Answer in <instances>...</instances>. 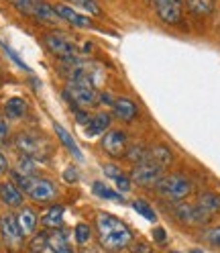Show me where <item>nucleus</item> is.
Instances as JSON below:
<instances>
[{
  "label": "nucleus",
  "instance_id": "obj_39",
  "mask_svg": "<svg viewBox=\"0 0 220 253\" xmlns=\"http://www.w3.org/2000/svg\"><path fill=\"white\" fill-rule=\"evenodd\" d=\"M151 2H153V6H159L163 2H169V0H151Z\"/></svg>",
  "mask_w": 220,
  "mask_h": 253
},
{
  "label": "nucleus",
  "instance_id": "obj_21",
  "mask_svg": "<svg viewBox=\"0 0 220 253\" xmlns=\"http://www.w3.org/2000/svg\"><path fill=\"white\" fill-rule=\"evenodd\" d=\"M196 204L202 211H206L210 216L220 212V196L216 192H210V190H206V192H200Z\"/></svg>",
  "mask_w": 220,
  "mask_h": 253
},
{
  "label": "nucleus",
  "instance_id": "obj_18",
  "mask_svg": "<svg viewBox=\"0 0 220 253\" xmlns=\"http://www.w3.org/2000/svg\"><path fill=\"white\" fill-rule=\"evenodd\" d=\"M110 123H112V117L108 113H98L90 119V123L86 125V135L88 137H98V135H104L108 129H110Z\"/></svg>",
  "mask_w": 220,
  "mask_h": 253
},
{
  "label": "nucleus",
  "instance_id": "obj_12",
  "mask_svg": "<svg viewBox=\"0 0 220 253\" xmlns=\"http://www.w3.org/2000/svg\"><path fill=\"white\" fill-rule=\"evenodd\" d=\"M0 202L6 204L8 209H21L23 202H25L23 190L14 184L12 180L2 182V184H0Z\"/></svg>",
  "mask_w": 220,
  "mask_h": 253
},
{
  "label": "nucleus",
  "instance_id": "obj_16",
  "mask_svg": "<svg viewBox=\"0 0 220 253\" xmlns=\"http://www.w3.org/2000/svg\"><path fill=\"white\" fill-rule=\"evenodd\" d=\"M102 169H104V173H106V178H110V180L114 182V186L118 188V192H122V194L131 192L133 180H131V176H127V173H124L118 166H114V164H104Z\"/></svg>",
  "mask_w": 220,
  "mask_h": 253
},
{
  "label": "nucleus",
  "instance_id": "obj_38",
  "mask_svg": "<svg viewBox=\"0 0 220 253\" xmlns=\"http://www.w3.org/2000/svg\"><path fill=\"white\" fill-rule=\"evenodd\" d=\"M6 169H8V162H6V157L0 153V173H4Z\"/></svg>",
  "mask_w": 220,
  "mask_h": 253
},
{
  "label": "nucleus",
  "instance_id": "obj_33",
  "mask_svg": "<svg viewBox=\"0 0 220 253\" xmlns=\"http://www.w3.org/2000/svg\"><path fill=\"white\" fill-rule=\"evenodd\" d=\"M0 47H2V51H4V53H6V55H8V57H10L12 61H14V63H17V66H19L21 70H25V72H29V74H31L29 66H27V63H25V61H23V59L19 57V53H17V51H12V49H10V47H8V45H6L4 41H0Z\"/></svg>",
  "mask_w": 220,
  "mask_h": 253
},
{
  "label": "nucleus",
  "instance_id": "obj_30",
  "mask_svg": "<svg viewBox=\"0 0 220 253\" xmlns=\"http://www.w3.org/2000/svg\"><path fill=\"white\" fill-rule=\"evenodd\" d=\"M73 235H75V243L77 245H86L90 241V237H92V229H90V225L80 223V225H75Z\"/></svg>",
  "mask_w": 220,
  "mask_h": 253
},
{
  "label": "nucleus",
  "instance_id": "obj_4",
  "mask_svg": "<svg viewBox=\"0 0 220 253\" xmlns=\"http://www.w3.org/2000/svg\"><path fill=\"white\" fill-rule=\"evenodd\" d=\"M157 194L163 196L169 202H182L183 198H187L192 194L194 184L187 180L183 173H167L161 178V182L155 186Z\"/></svg>",
  "mask_w": 220,
  "mask_h": 253
},
{
  "label": "nucleus",
  "instance_id": "obj_24",
  "mask_svg": "<svg viewBox=\"0 0 220 253\" xmlns=\"http://www.w3.org/2000/svg\"><path fill=\"white\" fill-rule=\"evenodd\" d=\"M4 115H6V119H10V121L23 119V117L27 115V102H25V98H21V96L8 98L6 104H4Z\"/></svg>",
  "mask_w": 220,
  "mask_h": 253
},
{
  "label": "nucleus",
  "instance_id": "obj_3",
  "mask_svg": "<svg viewBox=\"0 0 220 253\" xmlns=\"http://www.w3.org/2000/svg\"><path fill=\"white\" fill-rule=\"evenodd\" d=\"M10 176H12V182L35 202H51L57 198V188L51 180L39 178V176H23L19 171H12Z\"/></svg>",
  "mask_w": 220,
  "mask_h": 253
},
{
  "label": "nucleus",
  "instance_id": "obj_13",
  "mask_svg": "<svg viewBox=\"0 0 220 253\" xmlns=\"http://www.w3.org/2000/svg\"><path fill=\"white\" fill-rule=\"evenodd\" d=\"M55 12H57V17L61 21H66L68 25L77 27V29H88V27L94 25L90 17H84V14H80L75 8H72L68 4H55Z\"/></svg>",
  "mask_w": 220,
  "mask_h": 253
},
{
  "label": "nucleus",
  "instance_id": "obj_41",
  "mask_svg": "<svg viewBox=\"0 0 220 253\" xmlns=\"http://www.w3.org/2000/svg\"><path fill=\"white\" fill-rule=\"evenodd\" d=\"M72 2H75V0H72Z\"/></svg>",
  "mask_w": 220,
  "mask_h": 253
},
{
  "label": "nucleus",
  "instance_id": "obj_27",
  "mask_svg": "<svg viewBox=\"0 0 220 253\" xmlns=\"http://www.w3.org/2000/svg\"><path fill=\"white\" fill-rule=\"evenodd\" d=\"M47 241H49V231H41L37 233L29 243L31 253H45L47 251Z\"/></svg>",
  "mask_w": 220,
  "mask_h": 253
},
{
  "label": "nucleus",
  "instance_id": "obj_22",
  "mask_svg": "<svg viewBox=\"0 0 220 253\" xmlns=\"http://www.w3.org/2000/svg\"><path fill=\"white\" fill-rule=\"evenodd\" d=\"M47 253H73L68 237L64 233H49V241H47Z\"/></svg>",
  "mask_w": 220,
  "mask_h": 253
},
{
  "label": "nucleus",
  "instance_id": "obj_36",
  "mask_svg": "<svg viewBox=\"0 0 220 253\" xmlns=\"http://www.w3.org/2000/svg\"><path fill=\"white\" fill-rule=\"evenodd\" d=\"M153 237H155V241L159 243V245H163V243L167 241V233H165L163 227H155V229H153Z\"/></svg>",
  "mask_w": 220,
  "mask_h": 253
},
{
  "label": "nucleus",
  "instance_id": "obj_31",
  "mask_svg": "<svg viewBox=\"0 0 220 253\" xmlns=\"http://www.w3.org/2000/svg\"><path fill=\"white\" fill-rule=\"evenodd\" d=\"M127 160H131L133 164L145 162V160H147V149H145L143 145H133V147H129V151H127Z\"/></svg>",
  "mask_w": 220,
  "mask_h": 253
},
{
  "label": "nucleus",
  "instance_id": "obj_9",
  "mask_svg": "<svg viewBox=\"0 0 220 253\" xmlns=\"http://www.w3.org/2000/svg\"><path fill=\"white\" fill-rule=\"evenodd\" d=\"M171 214H174L180 223L192 225V227H202L212 218L206 211H202L198 204H190V202H176L174 209H171Z\"/></svg>",
  "mask_w": 220,
  "mask_h": 253
},
{
  "label": "nucleus",
  "instance_id": "obj_26",
  "mask_svg": "<svg viewBox=\"0 0 220 253\" xmlns=\"http://www.w3.org/2000/svg\"><path fill=\"white\" fill-rule=\"evenodd\" d=\"M185 2V8L198 14V17H206L214 10V0H183Z\"/></svg>",
  "mask_w": 220,
  "mask_h": 253
},
{
  "label": "nucleus",
  "instance_id": "obj_28",
  "mask_svg": "<svg viewBox=\"0 0 220 253\" xmlns=\"http://www.w3.org/2000/svg\"><path fill=\"white\" fill-rule=\"evenodd\" d=\"M133 209L141 214V216H143V218H147V220H151V223H155V220H157V212L151 209V204L149 202H145V200H133Z\"/></svg>",
  "mask_w": 220,
  "mask_h": 253
},
{
  "label": "nucleus",
  "instance_id": "obj_15",
  "mask_svg": "<svg viewBox=\"0 0 220 253\" xmlns=\"http://www.w3.org/2000/svg\"><path fill=\"white\" fill-rule=\"evenodd\" d=\"M112 113H114V117H118L120 121L131 123V121H135V119L139 117V106H137L135 100L120 96V98H114V102H112Z\"/></svg>",
  "mask_w": 220,
  "mask_h": 253
},
{
  "label": "nucleus",
  "instance_id": "obj_34",
  "mask_svg": "<svg viewBox=\"0 0 220 253\" xmlns=\"http://www.w3.org/2000/svg\"><path fill=\"white\" fill-rule=\"evenodd\" d=\"M64 180H66V182H70V184H75L77 180H80V176H77V171H75V168H73V166H70V168L64 171Z\"/></svg>",
  "mask_w": 220,
  "mask_h": 253
},
{
  "label": "nucleus",
  "instance_id": "obj_1",
  "mask_svg": "<svg viewBox=\"0 0 220 253\" xmlns=\"http://www.w3.org/2000/svg\"><path fill=\"white\" fill-rule=\"evenodd\" d=\"M96 231H98V241L100 245L110 251L116 253L127 249L133 241V233L131 229L122 223V220L110 212H98L96 216Z\"/></svg>",
  "mask_w": 220,
  "mask_h": 253
},
{
  "label": "nucleus",
  "instance_id": "obj_19",
  "mask_svg": "<svg viewBox=\"0 0 220 253\" xmlns=\"http://www.w3.org/2000/svg\"><path fill=\"white\" fill-rule=\"evenodd\" d=\"M17 220H19V227L23 231L25 237L33 235L37 231V225H39V216L35 214L33 209H21V212L17 214Z\"/></svg>",
  "mask_w": 220,
  "mask_h": 253
},
{
  "label": "nucleus",
  "instance_id": "obj_35",
  "mask_svg": "<svg viewBox=\"0 0 220 253\" xmlns=\"http://www.w3.org/2000/svg\"><path fill=\"white\" fill-rule=\"evenodd\" d=\"M90 119H92V117L86 113V108H77V110H75V123H80V125L86 126V125L90 123Z\"/></svg>",
  "mask_w": 220,
  "mask_h": 253
},
{
  "label": "nucleus",
  "instance_id": "obj_37",
  "mask_svg": "<svg viewBox=\"0 0 220 253\" xmlns=\"http://www.w3.org/2000/svg\"><path fill=\"white\" fill-rule=\"evenodd\" d=\"M8 139V123L0 117V145H4Z\"/></svg>",
  "mask_w": 220,
  "mask_h": 253
},
{
  "label": "nucleus",
  "instance_id": "obj_29",
  "mask_svg": "<svg viewBox=\"0 0 220 253\" xmlns=\"http://www.w3.org/2000/svg\"><path fill=\"white\" fill-rule=\"evenodd\" d=\"M14 171L23 173V176H37L35 160H31V157H27V155H21L19 162H17V169H14Z\"/></svg>",
  "mask_w": 220,
  "mask_h": 253
},
{
  "label": "nucleus",
  "instance_id": "obj_6",
  "mask_svg": "<svg viewBox=\"0 0 220 253\" xmlns=\"http://www.w3.org/2000/svg\"><path fill=\"white\" fill-rule=\"evenodd\" d=\"M14 145L21 151V155H27L31 160H47L51 155V145L35 133H21L14 139Z\"/></svg>",
  "mask_w": 220,
  "mask_h": 253
},
{
  "label": "nucleus",
  "instance_id": "obj_25",
  "mask_svg": "<svg viewBox=\"0 0 220 253\" xmlns=\"http://www.w3.org/2000/svg\"><path fill=\"white\" fill-rule=\"evenodd\" d=\"M92 192L96 194L98 198L102 200H110V202H118V204H124V194L122 192H116L110 186L102 184V182H94L92 184Z\"/></svg>",
  "mask_w": 220,
  "mask_h": 253
},
{
  "label": "nucleus",
  "instance_id": "obj_32",
  "mask_svg": "<svg viewBox=\"0 0 220 253\" xmlns=\"http://www.w3.org/2000/svg\"><path fill=\"white\" fill-rule=\"evenodd\" d=\"M202 239L212 247H220V227H212L202 233Z\"/></svg>",
  "mask_w": 220,
  "mask_h": 253
},
{
  "label": "nucleus",
  "instance_id": "obj_17",
  "mask_svg": "<svg viewBox=\"0 0 220 253\" xmlns=\"http://www.w3.org/2000/svg\"><path fill=\"white\" fill-rule=\"evenodd\" d=\"M64 207L61 204H51V207H47L41 214V225L45 229H51V231H57L61 229V225H64Z\"/></svg>",
  "mask_w": 220,
  "mask_h": 253
},
{
  "label": "nucleus",
  "instance_id": "obj_8",
  "mask_svg": "<svg viewBox=\"0 0 220 253\" xmlns=\"http://www.w3.org/2000/svg\"><path fill=\"white\" fill-rule=\"evenodd\" d=\"M163 176H165V168H161L159 164H155L151 160L135 164L131 169V180L139 186H145V188H155L161 182Z\"/></svg>",
  "mask_w": 220,
  "mask_h": 253
},
{
  "label": "nucleus",
  "instance_id": "obj_14",
  "mask_svg": "<svg viewBox=\"0 0 220 253\" xmlns=\"http://www.w3.org/2000/svg\"><path fill=\"white\" fill-rule=\"evenodd\" d=\"M157 17H159L165 25H178L182 23V12H183V4L182 0H169L159 6H155Z\"/></svg>",
  "mask_w": 220,
  "mask_h": 253
},
{
  "label": "nucleus",
  "instance_id": "obj_5",
  "mask_svg": "<svg viewBox=\"0 0 220 253\" xmlns=\"http://www.w3.org/2000/svg\"><path fill=\"white\" fill-rule=\"evenodd\" d=\"M43 43H45L47 49H49L55 57H59L64 63L80 59V49H77V45L68 35L61 33V31H49V33H45Z\"/></svg>",
  "mask_w": 220,
  "mask_h": 253
},
{
  "label": "nucleus",
  "instance_id": "obj_10",
  "mask_svg": "<svg viewBox=\"0 0 220 253\" xmlns=\"http://www.w3.org/2000/svg\"><path fill=\"white\" fill-rule=\"evenodd\" d=\"M100 145L102 151L112 157V160H122V157H127L129 151V135L120 129H110L104 133Z\"/></svg>",
  "mask_w": 220,
  "mask_h": 253
},
{
  "label": "nucleus",
  "instance_id": "obj_2",
  "mask_svg": "<svg viewBox=\"0 0 220 253\" xmlns=\"http://www.w3.org/2000/svg\"><path fill=\"white\" fill-rule=\"evenodd\" d=\"M66 100L72 104L73 110L77 108H90L94 104H98L100 90H96V82L90 80L86 76H73L68 80V86L64 90Z\"/></svg>",
  "mask_w": 220,
  "mask_h": 253
},
{
  "label": "nucleus",
  "instance_id": "obj_7",
  "mask_svg": "<svg viewBox=\"0 0 220 253\" xmlns=\"http://www.w3.org/2000/svg\"><path fill=\"white\" fill-rule=\"evenodd\" d=\"M10 2L17 6L21 12L29 14L41 23H47V25H57V21H61L55 12V6L47 4L45 0H10Z\"/></svg>",
  "mask_w": 220,
  "mask_h": 253
},
{
  "label": "nucleus",
  "instance_id": "obj_40",
  "mask_svg": "<svg viewBox=\"0 0 220 253\" xmlns=\"http://www.w3.org/2000/svg\"><path fill=\"white\" fill-rule=\"evenodd\" d=\"M187 253H204L202 249H192V251H187Z\"/></svg>",
  "mask_w": 220,
  "mask_h": 253
},
{
  "label": "nucleus",
  "instance_id": "obj_23",
  "mask_svg": "<svg viewBox=\"0 0 220 253\" xmlns=\"http://www.w3.org/2000/svg\"><path fill=\"white\" fill-rule=\"evenodd\" d=\"M53 129H55V133H57V137H59V141H61V143H64L66 145V149L75 157V160L77 162H82L84 160V155H82V149L80 147H77V143H75V141H73V137L64 129V126H61L59 123H55L53 125Z\"/></svg>",
  "mask_w": 220,
  "mask_h": 253
},
{
  "label": "nucleus",
  "instance_id": "obj_20",
  "mask_svg": "<svg viewBox=\"0 0 220 253\" xmlns=\"http://www.w3.org/2000/svg\"><path fill=\"white\" fill-rule=\"evenodd\" d=\"M147 160L159 164L161 168H167L171 162H174V153H171V149L167 145L159 143V145H153L147 149Z\"/></svg>",
  "mask_w": 220,
  "mask_h": 253
},
{
  "label": "nucleus",
  "instance_id": "obj_11",
  "mask_svg": "<svg viewBox=\"0 0 220 253\" xmlns=\"http://www.w3.org/2000/svg\"><path fill=\"white\" fill-rule=\"evenodd\" d=\"M0 237H2L4 245L10 251H19L21 249L25 235H23V231L19 227V220H17L14 214H2L0 216Z\"/></svg>",
  "mask_w": 220,
  "mask_h": 253
}]
</instances>
